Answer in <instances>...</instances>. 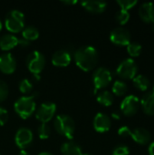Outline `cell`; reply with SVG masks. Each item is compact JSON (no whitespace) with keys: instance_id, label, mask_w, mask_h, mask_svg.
Returning <instances> with one entry per match:
<instances>
[{"instance_id":"cell-1","label":"cell","mask_w":154,"mask_h":155,"mask_svg":"<svg viewBox=\"0 0 154 155\" xmlns=\"http://www.w3.org/2000/svg\"><path fill=\"white\" fill-rule=\"evenodd\" d=\"M74 61L79 68L84 71H91L98 62V52L92 45H84L74 52Z\"/></svg>"},{"instance_id":"cell-2","label":"cell","mask_w":154,"mask_h":155,"mask_svg":"<svg viewBox=\"0 0 154 155\" xmlns=\"http://www.w3.org/2000/svg\"><path fill=\"white\" fill-rule=\"evenodd\" d=\"M35 97H36V94L32 95H24L19 97L15 101L14 104V108L15 113L21 118L27 119L34 113L36 109V104L34 100Z\"/></svg>"},{"instance_id":"cell-3","label":"cell","mask_w":154,"mask_h":155,"mask_svg":"<svg viewBox=\"0 0 154 155\" xmlns=\"http://www.w3.org/2000/svg\"><path fill=\"white\" fill-rule=\"evenodd\" d=\"M54 126L55 131L61 135L71 140L74 134L75 123L74 119L67 114H58L54 121Z\"/></svg>"},{"instance_id":"cell-4","label":"cell","mask_w":154,"mask_h":155,"mask_svg":"<svg viewBox=\"0 0 154 155\" xmlns=\"http://www.w3.org/2000/svg\"><path fill=\"white\" fill-rule=\"evenodd\" d=\"M5 25L6 29L12 33H17L24 29L25 15L17 9L9 11L5 19Z\"/></svg>"},{"instance_id":"cell-5","label":"cell","mask_w":154,"mask_h":155,"mask_svg":"<svg viewBox=\"0 0 154 155\" xmlns=\"http://www.w3.org/2000/svg\"><path fill=\"white\" fill-rule=\"evenodd\" d=\"M113 80L112 72L106 67H99L93 74V94H95L98 90L106 87Z\"/></svg>"},{"instance_id":"cell-6","label":"cell","mask_w":154,"mask_h":155,"mask_svg":"<svg viewBox=\"0 0 154 155\" xmlns=\"http://www.w3.org/2000/svg\"><path fill=\"white\" fill-rule=\"evenodd\" d=\"M26 66L33 74H40L45 64V57L40 51L34 50L26 56Z\"/></svg>"},{"instance_id":"cell-7","label":"cell","mask_w":154,"mask_h":155,"mask_svg":"<svg viewBox=\"0 0 154 155\" xmlns=\"http://www.w3.org/2000/svg\"><path fill=\"white\" fill-rule=\"evenodd\" d=\"M138 66L133 58H126L122 61L117 69L116 74L123 79H133L137 75Z\"/></svg>"},{"instance_id":"cell-8","label":"cell","mask_w":154,"mask_h":155,"mask_svg":"<svg viewBox=\"0 0 154 155\" xmlns=\"http://www.w3.org/2000/svg\"><path fill=\"white\" fill-rule=\"evenodd\" d=\"M141 106L140 99L135 95H128L126 96L121 103L120 108L122 113L126 116H133L139 111Z\"/></svg>"},{"instance_id":"cell-9","label":"cell","mask_w":154,"mask_h":155,"mask_svg":"<svg viewBox=\"0 0 154 155\" xmlns=\"http://www.w3.org/2000/svg\"><path fill=\"white\" fill-rule=\"evenodd\" d=\"M56 112V104L52 102H46L40 104L35 112V117L41 123L46 124L47 122L51 121L52 118L54 116Z\"/></svg>"},{"instance_id":"cell-10","label":"cell","mask_w":154,"mask_h":155,"mask_svg":"<svg viewBox=\"0 0 154 155\" xmlns=\"http://www.w3.org/2000/svg\"><path fill=\"white\" fill-rule=\"evenodd\" d=\"M110 40L116 45L127 46L131 43V33L124 27L119 26L112 30Z\"/></svg>"},{"instance_id":"cell-11","label":"cell","mask_w":154,"mask_h":155,"mask_svg":"<svg viewBox=\"0 0 154 155\" xmlns=\"http://www.w3.org/2000/svg\"><path fill=\"white\" fill-rule=\"evenodd\" d=\"M34 134L33 132L26 127H21L17 130L15 135V144L21 149L25 150L33 142Z\"/></svg>"},{"instance_id":"cell-12","label":"cell","mask_w":154,"mask_h":155,"mask_svg":"<svg viewBox=\"0 0 154 155\" xmlns=\"http://www.w3.org/2000/svg\"><path fill=\"white\" fill-rule=\"evenodd\" d=\"M16 68V60L13 54L6 52L0 55V70L4 74H12Z\"/></svg>"},{"instance_id":"cell-13","label":"cell","mask_w":154,"mask_h":155,"mask_svg":"<svg viewBox=\"0 0 154 155\" xmlns=\"http://www.w3.org/2000/svg\"><path fill=\"white\" fill-rule=\"evenodd\" d=\"M111 119L104 113H98L93 118V128L98 133H106L111 128Z\"/></svg>"},{"instance_id":"cell-14","label":"cell","mask_w":154,"mask_h":155,"mask_svg":"<svg viewBox=\"0 0 154 155\" xmlns=\"http://www.w3.org/2000/svg\"><path fill=\"white\" fill-rule=\"evenodd\" d=\"M72 60V55L67 49H60L54 53L52 56V63L55 66H67Z\"/></svg>"},{"instance_id":"cell-15","label":"cell","mask_w":154,"mask_h":155,"mask_svg":"<svg viewBox=\"0 0 154 155\" xmlns=\"http://www.w3.org/2000/svg\"><path fill=\"white\" fill-rule=\"evenodd\" d=\"M131 137L138 144L145 145V144H148L150 143L152 136H151L150 132L147 129L138 127V128H135L134 130L132 131Z\"/></svg>"},{"instance_id":"cell-16","label":"cell","mask_w":154,"mask_h":155,"mask_svg":"<svg viewBox=\"0 0 154 155\" xmlns=\"http://www.w3.org/2000/svg\"><path fill=\"white\" fill-rule=\"evenodd\" d=\"M139 15L145 23L154 22V4L152 2L143 3L139 8Z\"/></svg>"},{"instance_id":"cell-17","label":"cell","mask_w":154,"mask_h":155,"mask_svg":"<svg viewBox=\"0 0 154 155\" xmlns=\"http://www.w3.org/2000/svg\"><path fill=\"white\" fill-rule=\"evenodd\" d=\"M81 5L92 13H102L107 7V3L103 0H85L82 1Z\"/></svg>"},{"instance_id":"cell-18","label":"cell","mask_w":154,"mask_h":155,"mask_svg":"<svg viewBox=\"0 0 154 155\" xmlns=\"http://www.w3.org/2000/svg\"><path fill=\"white\" fill-rule=\"evenodd\" d=\"M143 112L148 115H154V92L151 91L143 95L141 100Z\"/></svg>"},{"instance_id":"cell-19","label":"cell","mask_w":154,"mask_h":155,"mask_svg":"<svg viewBox=\"0 0 154 155\" xmlns=\"http://www.w3.org/2000/svg\"><path fill=\"white\" fill-rule=\"evenodd\" d=\"M61 153L63 155H83L81 147L73 141H67L61 146Z\"/></svg>"},{"instance_id":"cell-20","label":"cell","mask_w":154,"mask_h":155,"mask_svg":"<svg viewBox=\"0 0 154 155\" xmlns=\"http://www.w3.org/2000/svg\"><path fill=\"white\" fill-rule=\"evenodd\" d=\"M18 38L11 34H6L0 38V48L4 51H8L17 45Z\"/></svg>"},{"instance_id":"cell-21","label":"cell","mask_w":154,"mask_h":155,"mask_svg":"<svg viewBox=\"0 0 154 155\" xmlns=\"http://www.w3.org/2000/svg\"><path fill=\"white\" fill-rule=\"evenodd\" d=\"M133 84L134 86L139 89L140 91H147L151 85V82L149 80V78L143 74H138L136 75L133 79Z\"/></svg>"},{"instance_id":"cell-22","label":"cell","mask_w":154,"mask_h":155,"mask_svg":"<svg viewBox=\"0 0 154 155\" xmlns=\"http://www.w3.org/2000/svg\"><path fill=\"white\" fill-rule=\"evenodd\" d=\"M22 37L27 41H34L39 37V31L36 27L33 25H28L24 27L22 31Z\"/></svg>"},{"instance_id":"cell-23","label":"cell","mask_w":154,"mask_h":155,"mask_svg":"<svg viewBox=\"0 0 154 155\" xmlns=\"http://www.w3.org/2000/svg\"><path fill=\"white\" fill-rule=\"evenodd\" d=\"M96 99H97V102L99 104H101L102 105H103V106L112 105L113 103V100H114L113 94L110 91H107V90L99 93Z\"/></svg>"},{"instance_id":"cell-24","label":"cell","mask_w":154,"mask_h":155,"mask_svg":"<svg viewBox=\"0 0 154 155\" xmlns=\"http://www.w3.org/2000/svg\"><path fill=\"white\" fill-rule=\"evenodd\" d=\"M113 93L117 95V96H123L124 95L127 91H128V86L126 84V83H124L123 81L122 80H116L114 83H113Z\"/></svg>"},{"instance_id":"cell-25","label":"cell","mask_w":154,"mask_h":155,"mask_svg":"<svg viewBox=\"0 0 154 155\" xmlns=\"http://www.w3.org/2000/svg\"><path fill=\"white\" fill-rule=\"evenodd\" d=\"M143 50V46L136 42H131L127 45V52L132 57H137L141 54Z\"/></svg>"},{"instance_id":"cell-26","label":"cell","mask_w":154,"mask_h":155,"mask_svg":"<svg viewBox=\"0 0 154 155\" xmlns=\"http://www.w3.org/2000/svg\"><path fill=\"white\" fill-rule=\"evenodd\" d=\"M37 134L40 139L45 140L48 139L51 134V129L50 126L47 124L41 123V124L37 127Z\"/></svg>"},{"instance_id":"cell-27","label":"cell","mask_w":154,"mask_h":155,"mask_svg":"<svg viewBox=\"0 0 154 155\" xmlns=\"http://www.w3.org/2000/svg\"><path fill=\"white\" fill-rule=\"evenodd\" d=\"M115 18L117 20V22L120 25H125L129 20H130V13L126 10L123 9H120L115 15Z\"/></svg>"},{"instance_id":"cell-28","label":"cell","mask_w":154,"mask_h":155,"mask_svg":"<svg viewBox=\"0 0 154 155\" xmlns=\"http://www.w3.org/2000/svg\"><path fill=\"white\" fill-rule=\"evenodd\" d=\"M32 87H33V84L32 82L27 79V78H25V79H22L20 82H19V90L22 94H29L32 90Z\"/></svg>"},{"instance_id":"cell-29","label":"cell","mask_w":154,"mask_h":155,"mask_svg":"<svg viewBox=\"0 0 154 155\" xmlns=\"http://www.w3.org/2000/svg\"><path fill=\"white\" fill-rule=\"evenodd\" d=\"M117 4L120 5L121 9L128 11L137 5V1L136 0H118Z\"/></svg>"},{"instance_id":"cell-30","label":"cell","mask_w":154,"mask_h":155,"mask_svg":"<svg viewBox=\"0 0 154 155\" xmlns=\"http://www.w3.org/2000/svg\"><path fill=\"white\" fill-rule=\"evenodd\" d=\"M112 155H130V149L127 146L121 144L113 149Z\"/></svg>"},{"instance_id":"cell-31","label":"cell","mask_w":154,"mask_h":155,"mask_svg":"<svg viewBox=\"0 0 154 155\" xmlns=\"http://www.w3.org/2000/svg\"><path fill=\"white\" fill-rule=\"evenodd\" d=\"M8 95V86L5 82L0 80V103L5 101Z\"/></svg>"},{"instance_id":"cell-32","label":"cell","mask_w":154,"mask_h":155,"mask_svg":"<svg viewBox=\"0 0 154 155\" xmlns=\"http://www.w3.org/2000/svg\"><path fill=\"white\" fill-rule=\"evenodd\" d=\"M8 120V112L4 107L0 106V125H4Z\"/></svg>"},{"instance_id":"cell-33","label":"cell","mask_w":154,"mask_h":155,"mask_svg":"<svg viewBox=\"0 0 154 155\" xmlns=\"http://www.w3.org/2000/svg\"><path fill=\"white\" fill-rule=\"evenodd\" d=\"M118 134L122 137H128V136H131L132 134V130L130 127L128 126H122L119 128L118 130Z\"/></svg>"},{"instance_id":"cell-34","label":"cell","mask_w":154,"mask_h":155,"mask_svg":"<svg viewBox=\"0 0 154 155\" xmlns=\"http://www.w3.org/2000/svg\"><path fill=\"white\" fill-rule=\"evenodd\" d=\"M17 45H19V46H21V47H26V46L29 45V41L24 39L23 37H22V38H18Z\"/></svg>"},{"instance_id":"cell-35","label":"cell","mask_w":154,"mask_h":155,"mask_svg":"<svg viewBox=\"0 0 154 155\" xmlns=\"http://www.w3.org/2000/svg\"><path fill=\"white\" fill-rule=\"evenodd\" d=\"M148 152H149V155H154V142L151 143L148 148Z\"/></svg>"},{"instance_id":"cell-36","label":"cell","mask_w":154,"mask_h":155,"mask_svg":"<svg viewBox=\"0 0 154 155\" xmlns=\"http://www.w3.org/2000/svg\"><path fill=\"white\" fill-rule=\"evenodd\" d=\"M112 117L115 120H120L121 119V114L118 112H113L112 113Z\"/></svg>"},{"instance_id":"cell-37","label":"cell","mask_w":154,"mask_h":155,"mask_svg":"<svg viewBox=\"0 0 154 155\" xmlns=\"http://www.w3.org/2000/svg\"><path fill=\"white\" fill-rule=\"evenodd\" d=\"M64 4H66V5H74V4H76L77 1L76 0H66V1H63Z\"/></svg>"},{"instance_id":"cell-38","label":"cell","mask_w":154,"mask_h":155,"mask_svg":"<svg viewBox=\"0 0 154 155\" xmlns=\"http://www.w3.org/2000/svg\"><path fill=\"white\" fill-rule=\"evenodd\" d=\"M18 155H31L27 151H25V150H21L20 152H19V154Z\"/></svg>"},{"instance_id":"cell-39","label":"cell","mask_w":154,"mask_h":155,"mask_svg":"<svg viewBox=\"0 0 154 155\" xmlns=\"http://www.w3.org/2000/svg\"><path fill=\"white\" fill-rule=\"evenodd\" d=\"M38 155H54L53 153H49V152H42V153H40Z\"/></svg>"},{"instance_id":"cell-40","label":"cell","mask_w":154,"mask_h":155,"mask_svg":"<svg viewBox=\"0 0 154 155\" xmlns=\"http://www.w3.org/2000/svg\"><path fill=\"white\" fill-rule=\"evenodd\" d=\"M34 79H35V80H37V81H39V80L41 79L40 74H34Z\"/></svg>"},{"instance_id":"cell-41","label":"cell","mask_w":154,"mask_h":155,"mask_svg":"<svg viewBox=\"0 0 154 155\" xmlns=\"http://www.w3.org/2000/svg\"><path fill=\"white\" fill-rule=\"evenodd\" d=\"M2 26H3V25H2V22H1V20H0V30L2 29Z\"/></svg>"},{"instance_id":"cell-42","label":"cell","mask_w":154,"mask_h":155,"mask_svg":"<svg viewBox=\"0 0 154 155\" xmlns=\"http://www.w3.org/2000/svg\"><path fill=\"white\" fill-rule=\"evenodd\" d=\"M83 155H93V154H91V153H83Z\"/></svg>"},{"instance_id":"cell-43","label":"cell","mask_w":154,"mask_h":155,"mask_svg":"<svg viewBox=\"0 0 154 155\" xmlns=\"http://www.w3.org/2000/svg\"><path fill=\"white\" fill-rule=\"evenodd\" d=\"M152 29H153L154 31V22H152Z\"/></svg>"},{"instance_id":"cell-44","label":"cell","mask_w":154,"mask_h":155,"mask_svg":"<svg viewBox=\"0 0 154 155\" xmlns=\"http://www.w3.org/2000/svg\"><path fill=\"white\" fill-rule=\"evenodd\" d=\"M152 91H153L154 92V84H153V87H152Z\"/></svg>"},{"instance_id":"cell-45","label":"cell","mask_w":154,"mask_h":155,"mask_svg":"<svg viewBox=\"0 0 154 155\" xmlns=\"http://www.w3.org/2000/svg\"><path fill=\"white\" fill-rule=\"evenodd\" d=\"M0 155H1V154H0Z\"/></svg>"}]
</instances>
